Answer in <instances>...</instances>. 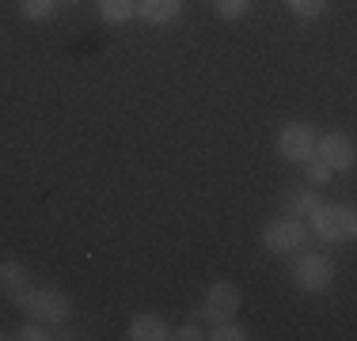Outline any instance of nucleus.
<instances>
[{"label":"nucleus","instance_id":"obj_1","mask_svg":"<svg viewBox=\"0 0 357 341\" xmlns=\"http://www.w3.org/2000/svg\"><path fill=\"white\" fill-rule=\"evenodd\" d=\"M308 243V228H304L301 216H282V220H270L262 228V246L270 254H293Z\"/></svg>","mask_w":357,"mask_h":341},{"label":"nucleus","instance_id":"obj_2","mask_svg":"<svg viewBox=\"0 0 357 341\" xmlns=\"http://www.w3.org/2000/svg\"><path fill=\"white\" fill-rule=\"evenodd\" d=\"M312 224L323 239H354L357 232V216H354V205H342V201H323L316 212H312Z\"/></svg>","mask_w":357,"mask_h":341},{"label":"nucleus","instance_id":"obj_3","mask_svg":"<svg viewBox=\"0 0 357 341\" xmlns=\"http://www.w3.org/2000/svg\"><path fill=\"white\" fill-rule=\"evenodd\" d=\"M20 307H27L31 319L46 322V326H57V322H65V319H69V311H73L69 296H65L61 288H31V296H27V300H23Z\"/></svg>","mask_w":357,"mask_h":341},{"label":"nucleus","instance_id":"obj_4","mask_svg":"<svg viewBox=\"0 0 357 341\" xmlns=\"http://www.w3.org/2000/svg\"><path fill=\"white\" fill-rule=\"evenodd\" d=\"M316 136L319 133L308 122H289L278 133V152H282V159H289V164H304L316 152Z\"/></svg>","mask_w":357,"mask_h":341},{"label":"nucleus","instance_id":"obj_5","mask_svg":"<svg viewBox=\"0 0 357 341\" xmlns=\"http://www.w3.org/2000/svg\"><path fill=\"white\" fill-rule=\"evenodd\" d=\"M240 303H243L240 285H232V280H217V285L206 292L202 315H206L209 322H228V319H236V315H240Z\"/></svg>","mask_w":357,"mask_h":341},{"label":"nucleus","instance_id":"obj_6","mask_svg":"<svg viewBox=\"0 0 357 341\" xmlns=\"http://www.w3.org/2000/svg\"><path fill=\"white\" fill-rule=\"evenodd\" d=\"M312 156H316L319 164H327L335 175H338V170H350L354 159H357L354 156V141L346 133H335V129L316 136V152H312Z\"/></svg>","mask_w":357,"mask_h":341},{"label":"nucleus","instance_id":"obj_7","mask_svg":"<svg viewBox=\"0 0 357 341\" xmlns=\"http://www.w3.org/2000/svg\"><path fill=\"white\" fill-rule=\"evenodd\" d=\"M293 273H296V285L304 292H327L331 280H335V262L327 254H304Z\"/></svg>","mask_w":357,"mask_h":341},{"label":"nucleus","instance_id":"obj_8","mask_svg":"<svg viewBox=\"0 0 357 341\" xmlns=\"http://www.w3.org/2000/svg\"><path fill=\"white\" fill-rule=\"evenodd\" d=\"M0 288H4L8 296H12V303H23L31 296V269L23 266V262H15V258H8V262H0Z\"/></svg>","mask_w":357,"mask_h":341},{"label":"nucleus","instance_id":"obj_9","mask_svg":"<svg viewBox=\"0 0 357 341\" xmlns=\"http://www.w3.org/2000/svg\"><path fill=\"white\" fill-rule=\"evenodd\" d=\"M137 15L149 27H167L183 15V0H137Z\"/></svg>","mask_w":357,"mask_h":341},{"label":"nucleus","instance_id":"obj_10","mask_svg":"<svg viewBox=\"0 0 357 341\" xmlns=\"http://www.w3.org/2000/svg\"><path fill=\"white\" fill-rule=\"evenodd\" d=\"M126 338H130V341H167V338H172V330H167V322L160 319V315L141 311V315H133V319H130Z\"/></svg>","mask_w":357,"mask_h":341},{"label":"nucleus","instance_id":"obj_11","mask_svg":"<svg viewBox=\"0 0 357 341\" xmlns=\"http://www.w3.org/2000/svg\"><path fill=\"white\" fill-rule=\"evenodd\" d=\"M99 15L110 27H126L137 15V0H99Z\"/></svg>","mask_w":357,"mask_h":341},{"label":"nucleus","instance_id":"obj_12","mask_svg":"<svg viewBox=\"0 0 357 341\" xmlns=\"http://www.w3.org/2000/svg\"><path fill=\"white\" fill-rule=\"evenodd\" d=\"M57 0H20V15L27 23H46L50 15H54Z\"/></svg>","mask_w":357,"mask_h":341},{"label":"nucleus","instance_id":"obj_13","mask_svg":"<svg viewBox=\"0 0 357 341\" xmlns=\"http://www.w3.org/2000/svg\"><path fill=\"white\" fill-rule=\"evenodd\" d=\"M319 205H323L319 193L301 190V193H293V198H289V212H296V216H312V212H316Z\"/></svg>","mask_w":357,"mask_h":341},{"label":"nucleus","instance_id":"obj_14","mask_svg":"<svg viewBox=\"0 0 357 341\" xmlns=\"http://www.w3.org/2000/svg\"><path fill=\"white\" fill-rule=\"evenodd\" d=\"M289 12H293L296 19H319V15L327 12V0H289Z\"/></svg>","mask_w":357,"mask_h":341},{"label":"nucleus","instance_id":"obj_15","mask_svg":"<svg viewBox=\"0 0 357 341\" xmlns=\"http://www.w3.org/2000/svg\"><path fill=\"white\" fill-rule=\"evenodd\" d=\"M213 12L220 19H240L251 12V0H213Z\"/></svg>","mask_w":357,"mask_h":341},{"label":"nucleus","instance_id":"obj_16","mask_svg":"<svg viewBox=\"0 0 357 341\" xmlns=\"http://www.w3.org/2000/svg\"><path fill=\"white\" fill-rule=\"evenodd\" d=\"M206 338H213V341H243V338H248V330L236 326V322L228 319V322H213V330H209Z\"/></svg>","mask_w":357,"mask_h":341},{"label":"nucleus","instance_id":"obj_17","mask_svg":"<svg viewBox=\"0 0 357 341\" xmlns=\"http://www.w3.org/2000/svg\"><path fill=\"white\" fill-rule=\"evenodd\" d=\"M304 167H308V178H312V186H327V182H331V175H335V170H331L327 164H319L316 156H312V159H304Z\"/></svg>","mask_w":357,"mask_h":341},{"label":"nucleus","instance_id":"obj_18","mask_svg":"<svg viewBox=\"0 0 357 341\" xmlns=\"http://www.w3.org/2000/svg\"><path fill=\"white\" fill-rule=\"evenodd\" d=\"M15 338H20V341H50V338H54V334H50V330H46V322L31 319L27 326H23L20 334H15Z\"/></svg>","mask_w":357,"mask_h":341},{"label":"nucleus","instance_id":"obj_19","mask_svg":"<svg viewBox=\"0 0 357 341\" xmlns=\"http://www.w3.org/2000/svg\"><path fill=\"white\" fill-rule=\"evenodd\" d=\"M172 338H183V341H198V338H206V334H202V330H198V326H194V322H190V326H183V330H178V334H172Z\"/></svg>","mask_w":357,"mask_h":341},{"label":"nucleus","instance_id":"obj_20","mask_svg":"<svg viewBox=\"0 0 357 341\" xmlns=\"http://www.w3.org/2000/svg\"><path fill=\"white\" fill-rule=\"evenodd\" d=\"M65 4H84V0H65Z\"/></svg>","mask_w":357,"mask_h":341}]
</instances>
